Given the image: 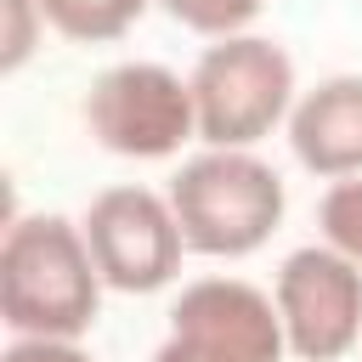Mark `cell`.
Returning <instances> with one entry per match:
<instances>
[{
  "instance_id": "30bf717a",
  "label": "cell",
  "mask_w": 362,
  "mask_h": 362,
  "mask_svg": "<svg viewBox=\"0 0 362 362\" xmlns=\"http://www.w3.org/2000/svg\"><path fill=\"white\" fill-rule=\"evenodd\" d=\"M317 221H322V238H328L339 255H351V260L362 266V175L334 181V187L322 192Z\"/></svg>"
},
{
  "instance_id": "5b68a950",
  "label": "cell",
  "mask_w": 362,
  "mask_h": 362,
  "mask_svg": "<svg viewBox=\"0 0 362 362\" xmlns=\"http://www.w3.org/2000/svg\"><path fill=\"white\" fill-rule=\"evenodd\" d=\"M79 226H85V243L96 255L102 283L119 288V294L164 288L175 277V266H181V249H187L170 198H158L147 187H107V192H96Z\"/></svg>"
},
{
  "instance_id": "9c48e42d",
  "label": "cell",
  "mask_w": 362,
  "mask_h": 362,
  "mask_svg": "<svg viewBox=\"0 0 362 362\" xmlns=\"http://www.w3.org/2000/svg\"><path fill=\"white\" fill-rule=\"evenodd\" d=\"M40 11L57 34L96 45V40H119L147 11V0H40Z\"/></svg>"
},
{
  "instance_id": "ba28073f",
  "label": "cell",
  "mask_w": 362,
  "mask_h": 362,
  "mask_svg": "<svg viewBox=\"0 0 362 362\" xmlns=\"http://www.w3.org/2000/svg\"><path fill=\"white\" fill-rule=\"evenodd\" d=\"M288 141L311 175H362V74H334L305 90L288 113Z\"/></svg>"
},
{
  "instance_id": "3957f363",
  "label": "cell",
  "mask_w": 362,
  "mask_h": 362,
  "mask_svg": "<svg viewBox=\"0 0 362 362\" xmlns=\"http://www.w3.org/2000/svg\"><path fill=\"white\" fill-rule=\"evenodd\" d=\"M198 136L209 147H249L260 141L294 102V62L277 40L226 34L192 68Z\"/></svg>"
},
{
  "instance_id": "52a82bcc",
  "label": "cell",
  "mask_w": 362,
  "mask_h": 362,
  "mask_svg": "<svg viewBox=\"0 0 362 362\" xmlns=\"http://www.w3.org/2000/svg\"><path fill=\"white\" fill-rule=\"evenodd\" d=\"M170 334H181L226 362H283V351H288L277 300L238 277H204V283L181 288V300L170 305Z\"/></svg>"
},
{
  "instance_id": "7a4b0ae2",
  "label": "cell",
  "mask_w": 362,
  "mask_h": 362,
  "mask_svg": "<svg viewBox=\"0 0 362 362\" xmlns=\"http://www.w3.org/2000/svg\"><path fill=\"white\" fill-rule=\"evenodd\" d=\"M170 209H175L187 249L238 260V255H255L277 232L283 181L272 164H260L243 147H209V153L187 158L181 175L170 181Z\"/></svg>"
},
{
  "instance_id": "8992f818",
  "label": "cell",
  "mask_w": 362,
  "mask_h": 362,
  "mask_svg": "<svg viewBox=\"0 0 362 362\" xmlns=\"http://www.w3.org/2000/svg\"><path fill=\"white\" fill-rule=\"evenodd\" d=\"M277 311L288 351L305 362H339L362 339V266L334 243L294 249L277 272Z\"/></svg>"
},
{
  "instance_id": "7c38bea8",
  "label": "cell",
  "mask_w": 362,
  "mask_h": 362,
  "mask_svg": "<svg viewBox=\"0 0 362 362\" xmlns=\"http://www.w3.org/2000/svg\"><path fill=\"white\" fill-rule=\"evenodd\" d=\"M6 6V51H0V68H23L28 51H34V23H45L40 0H0Z\"/></svg>"
},
{
  "instance_id": "5bb4252c",
  "label": "cell",
  "mask_w": 362,
  "mask_h": 362,
  "mask_svg": "<svg viewBox=\"0 0 362 362\" xmlns=\"http://www.w3.org/2000/svg\"><path fill=\"white\" fill-rule=\"evenodd\" d=\"M153 362H226V356H215V351H204V345H192V339L170 334V339L158 345V356H153Z\"/></svg>"
},
{
  "instance_id": "6da1fadb",
  "label": "cell",
  "mask_w": 362,
  "mask_h": 362,
  "mask_svg": "<svg viewBox=\"0 0 362 362\" xmlns=\"http://www.w3.org/2000/svg\"><path fill=\"white\" fill-rule=\"evenodd\" d=\"M102 272L85 243V226L62 215H23L0 243V317L17 334L79 339L96 322Z\"/></svg>"
},
{
  "instance_id": "4fadbf2b",
  "label": "cell",
  "mask_w": 362,
  "mask_h": 362,
  "mask_svg": "<svg viewBox=\"0 0 362 362\" xmlns=\"http://www.w3.org/2000/svg\"><path fill=\"white\" fill-rule=\"evenodd\" d=\"M0 362H90L74 339H45V334H23Z\"/></svg>"
},
{
  "instance_id": "277c9868",
  "label": "cell",
  "mask_w": 362,
  "mask_h": 362,
  "mask_svg": "<svg viewBox=\"0 0 362 362\" xmlns=\"http://www.w3.org/2000/svg\"><path fill=\"white\" fill-rule=\"evenodd\" d=\"M85 124L119 158H170L187 136H198L192 79L158 62H119L96 74L85 96Z\"/></svg>"
},
{
  "instance_id": "8fae6325",
  "label": "cell",
  "mask_w": 362,
  "mask_h": 362,
  "mask_svg": "<svg viewBox=\"0 0 362 362\" xmlns=\"http://www.w3.org/2000/svg\"><path fill=\"white\" fill-rule=\"evenodd\" d=\"M158 6H164L181 28L226 40V34H243V28L260 17V6H266V0H158Z\"/></svg>"
}]
</instances>
